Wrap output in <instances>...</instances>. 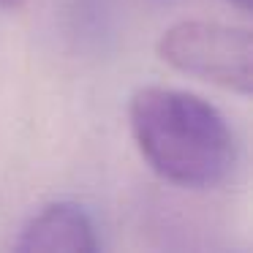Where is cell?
I'll return each mask as SVG.
<instances>
[{
  "label": "cell",
  "mask_w": 253,
  "mask_h": 253,
  "mask_svg": "<svg viewBox=\"0 0 253 253\" xmlns=\"http://www.w3.org/2000/svg\"><path fill=\"white\" fill-rule=\"evenodd\" d=\"M28 0H0V11H22Z\"/></svg>",
  "instance_id": "cell-4"
},
{
  "label": "cell",
  "mask_w": 253,
  "mask_h": 253,
  "mask_svg": "<svg viewBox=\"0 0 253 253\" xmlns=\"http://www.w3.org/2000/svg\"><path fill=\"white\" fill-rule=\"evenodd\" d=\"M229 3H231V6H234V8H240V11H251V0H229Z\"/></svg>",
  "instance_id": "cell-5"
},
{
  "label": "cell",
  "mask_w": 253,
  "mask_h": 253,
  "mask_svg": "<svg viewBox=\"0 0 253 253\" xmlns=\"http://www.w3.org/2000/svg\"><path fill=\"white\" fill-rule=\"evenodd\" d=\"M158 57L185 77L248 98L253 90L251 30L207 19H182L161 33Z\"/></svg>",
  "instance_id": "cell-2"
},
{
  "label": "cell",
  "mask_w": 253,
  "mask_h": 253,
  "mask_svg": "<svg viewBox=\"0 0 253 253\" xmlns=\"http://www.w3.org/2000/svg\"><path fill=\"white\" fill-rule=\"evenodd\" d=\"M98 231L84 207L74 202L46 204L25 223L14 248L22 253H95Z\"/></svg>",
  "instance_id": "cell-3"
},
{
  "label": "cell",
  "mask_w": 253,
  "mask_h": 253,
  "mask_svg": "<svg viewBox=\"0 0 253 253\" xmlns=\"http://www.w3.org/2000/svg\"><path fill=\"white\" fill-rule=\"evenodd\" d=\"M128 126L147 166L177 188L212 191L237 166V139L210 101L174 87L131 95Z\"/></svg>",
  "instance_id": "cell-1"
}]
</instances>
